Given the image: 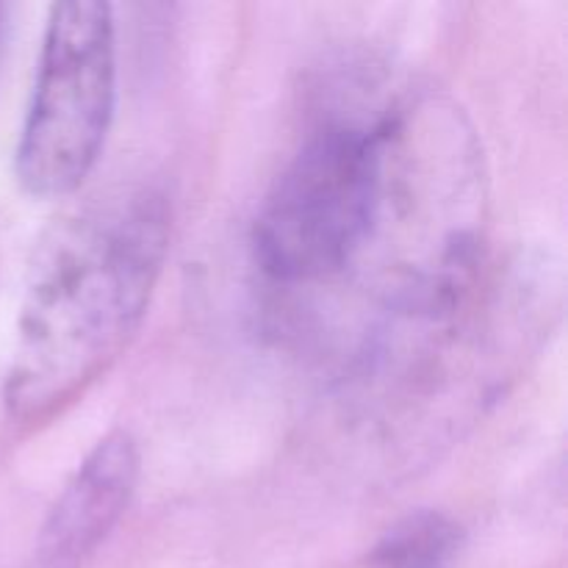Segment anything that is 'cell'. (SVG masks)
<instances>
[{"instance_id":"obj_1","label":"cell","mask_w":568,"mask_h":568,"mask_svg":"<svg viewBox=\"0 0 568 568\" xmlns=\"http://www.w3.org/2000/svg\"><path fill=\"white\" fill-rule=\"evenodd\" d=\"M170 200L150 186L94 194L42 239L3 383L6 414L39 425L81 397L142 327L170 253Z\"/></svg>"},{"instance_id":"obj_2","label":"cell","mask_w":568,"mask_h":568,"mask_svg":"<svg viewBox=\"0 0 568 568\" xmlns=\"http://www.w3.org/2000/svg\"><path fill=\"white\" fill-rule=\"evenodd\" d=\"M386 144V122L361 116L308 133L253 222V258L270 281H325L361 253L383 205Z\"/></svg>"},{"instance_id":"obj_3","label":"cell","mask_w":568,"mask_h":568,"mask_svg":"<svg viewBox=\"0 0 568 568\" xmlns=\"http://www.w3.org/2000/svg\"><path fill=\"white\" fill-rule=\"evenodd\" d=\"M116 103L114 11L100 0L50 6L17 178L33 197H70L103 153Z\"/></svg>"},{"instance_id":"obj_4","label":"cell","mask_w":568,"mask_h":568,"mask_svg":"<svg viewBox=\"0 0 568 568\" xmlns=\"http://www.w3.org/2000/svg\"><path fill=\"white\" fill-rule=\"evenodd\" d=\"M136 480L139 449L125 430L94 444L50 510L33 568H81L122 519Z\"/></svg>"},{"instance_id":"obj_5","label":"cell","mask_w":568,"mask_h":568,"mask_svg":"<svg viewBox=\"0 0 568 568\" xmlns=\"http://www.w3.org/2000/svg\"><path fill=\"white\" fill-rule=\"evenodd\" d=\"M458 549L460 527L436 510H419L383 536L369 568H447Z\"/></svg>"}]
</instances>
